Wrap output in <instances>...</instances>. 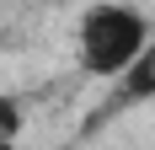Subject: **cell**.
Wrapping results in <instances>:
<instances>
[{"label":"cell","instance_id":"obj_3","mask_svg":"<svg viewBox=\"0 0 155 150\" xmlns=\"http://www.w3.org/2000/svg\"><path fill=\"white\" fill-rule=\"evenodd\" d=\"M16 123H21V102L16 97H0V134H11Z\"/></svg>","mask_w":155,"mask_h":150},{"label":"cell","instance_id":"obj_1","mask_svg":"<svg viewBox=\"0 0 155 150\" xmlns=\"http://www.w3.org/2000/svg\"><path fill=\"white\" fill-rule=\"evenodd\" d=\"M144 38H150L144 11H134V5H112V0L91 5V11L80 16V32H75V43H80V75L112 80V75L144 48Z\"/></svg>","mask_w":155,"mask_h":150},{"label":"cell","instance_id":"obj_2","mask_svg":"<svg viewBox=\"0 0 155 150\" xmlns=\"http://www.w3.org/2000/svg\"><path fill=\"white\" fill-rule=\"evenodd\" d=\"M144 102H155V32L144 38V48H139V54H134L123 70L112 75V91L102 97V107L86 118V129H80V134H96L102 123L123 118L128 107H144Z\"/></svg>","mask_w":155,"mask_h":150}]
</instances>
